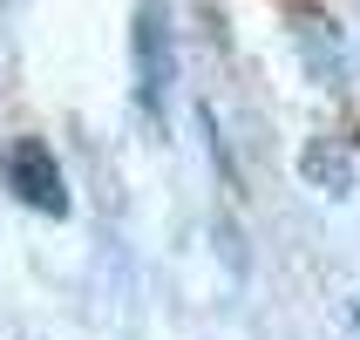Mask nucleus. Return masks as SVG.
I'll return each mask as SVG.
<instances>
[{"label":"nucleus","mask_w":360,"mask_h":340,"mask_svg":"<svg viewBox=\"0 0 360 340\" xmlns=\"http://www.w3.org/2000/svg\"><path fill=\"white\" fill-rule=\"evenodd\" d=\"M0 170H7V191H14L20 204H34V211H48V218L68 211L61 163H55V150H48L41 137H14V143H7V157H0Z\"/></svg>","instance_id":"f257e3e1"},{"label":"nucleus","mask_w":360,"mask_h":340,"mask_svg":"<svg viewBox=\"0 0 360 340\" xmlns=\"http://www.w3.org/2000/svg\"><path fill=\"white\" fill-rule=\"evenodd\" d=\"M292 41H300V55H306V75L326 82V89H340V75H347V41H340V27L320 20V14H292Z\"/></svg>","instance_id":"7ed1b4c3"},{"label":"nucleus","mask_w":360,"mask_h":340,"mask_svg":"<svg viewBox=\"0 0 360 340\" xmlns=\"http://www.w3.org/2000/svg\"><path fill=\"white\" fill-rule=\"evenodd\" d=\"M300 177L313 184V191H326V198H347V191H354V157H347V143L313 137L300 150Z\"/></svg>","instance_id":"20e7f679"},{"label":"nucleus","mask_w":360,"mask_h":340,"mask_svg":"<svg viewBox=\"0 0 360 340\" xmlns=\"http://www.w3.org/2000/svg\"><path fill=\"white\" fill-rule=\"evenodd\" d=\"M136 96L143 109H163V89H170V14H163L157 0L136 7Z\"/></svg>","instance_id":"f03ea898"}]
</instances>
